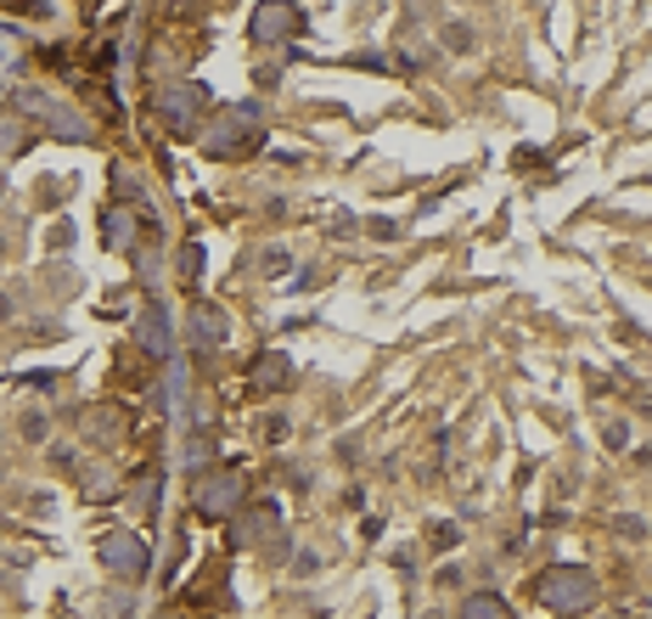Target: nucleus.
I'll return each instance as SVG.
<instances>
[{
	"mask_svg": "<svg viewBox=\"0 0 652 619\" xmlns=\"http://www.w3.org/2000/svg\"><path fill=\"white\" fill-rule=\"evenodd\" d=\"M248 141H259V113L242 102V108H225L214 124H209V136H203V147L214 152V158H231V152H242Z\"/></svg>",
	"mask_w": 652,
	"mask_h": 619,
	"instance_id": "obj_1",
	"label": "nucleus"
},
{
	"mask_svg": "<svg viewBox=\"0 0 652 619\" xmlns=\"http://www.w3.org/2000/svg\"><path fill=\"white\" fill-rule=\"evenodd\" d=\"M540 597L551 602V608H591L596 602V580H591V569H551L545 580H540Z\"/></svg>",
	"mask_w": 652,
	"mask_h": 619,
	"instance_id": "obj_2",
	"label": "nucleus"
},
{
	"mask_svg": "<svg viewBox=\"0 0 652 619\" xmlns=\"http://www.w3.org/2000/svg\"><path fill=\"white\" fill-rule=\"evenodd\" d=\"M237 501H242V473H237V468H225V473L203 479V490H198V507H203L209 518H225Z\"/></svg>",
	"mask_w": 652,
	"mask_h": 619,
	"instance_id": "obj_3",
	"label": "nucleus"
},
{
	"mask_svg": "<svg viewBox=\"0 0 652 619\" xmlns=\"http://www.w3.org/2000/svg\"><path fill=\"white\" fill-rule=\"evenodd\" d=\"M293 29H299V7H288V0H264V7L253 12V40H264V46H275Z\"/></svg>",
	"mask_w": 652,
	"mask_h": 619,
	"instance_id": "obj_4",
	"label": "nucleus"
},
{
	"mask_svg": "<svg viewBox=\"0 0 652 619\" xmlns=\"http://www.w3.org/2000/svg\"><path fill=\"white\" fill-rule=\"evenodd\" d=\"M198 108H203V91H198V84H180V91L163 97V119H169L180 136L198 130Z\"/></svg>",
	"mask_w": 652,
	"mask_h": 619,
	"instance_id": "obj_5",
	"label": "nucleus"
},
{
	"mask_svg": "<svg viewBox=\"0 0 652 619\" xmlns=\"http://www.w3.org/2000/svg\"><path fill=\"white\" fill-rule=\"evenodd\" d=\"M102 558H108L113 569H124L130 580H136V575H147V547H141V541H130V536H113V541L102 547Z\"/></svg>",
	"mask_w": 652,
	"mask_h": 619,
	"instance_id": "obj_6",
	"label": "nucleus"
},
{
	"mask_svg": "<svg viewBox=\"0 0 652 619\" xmlns=\"http://www.w3.org/2000/svg\"><path fill=\"white\" fill-rule=\"evenodd\" d=\"M282 383H288V361L282 356H264L253 367V389H282Z\"/></svg>",
	"mask_w": 652,
	"mask_h": 619,
	"instance_id": "obj_7",
	"label": "nucleus"
},
{
	"mask_svg": "<svg viewBox=\"0 0 652 619\" xmlns=\"http://www.w3.org/2000/svg\"><path fill=\"white\" fill-rule=\"evenodd\" d=\"M141 338H147V343H152V349H169V321H163V316H158V310H152V316H147V321H141Z\"/></svg>",
	"mask_w": 652,
	"mask_h": 619,
	"instance_id": "obj_8",
	"label": "nucleus"
},
{
	"mask_svg": "<svg viewBox=\"0 0 652 619\" xmlns=\"http://www.w3.org/2000/svg\"><path fill=\"white\" fill-rule=\"evenodd\" d=\"M468 619H512V613L501 597H479V602H468Z\"/></svg>",
	"mask_w": 652,
	"mask_h": 619,
	"instance_id": "obj_9",
	"label": "nucleus"
},
{
	"mask_svg": "<svg viewBox=\"0 0 652 619\" xmlns=\"http://www.w3.org/2000/svg\"><path fill=\"white\" fill-rule=\"evenodd\" d=\"M136 237V226H130V214H113V242H130Z\"/></svg>",
	"mask_w": 652,
	"mask_h": 619,
	"instance_id": "obj_10",
	"label": "nucleus"
}]
</instances>
